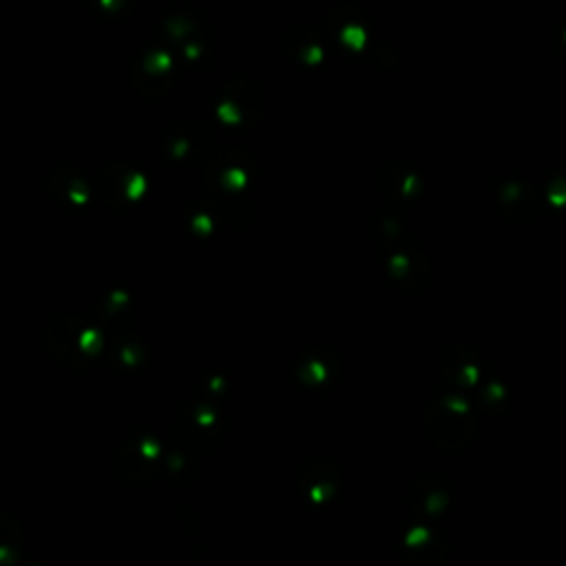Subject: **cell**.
<instances>
[{
	"mask_svg": "<svg viewBox=\"0 0 566 566\" xmlns=\"http://www.w3.org/2000/svg\"><path fill=\"white\" fill-rule=\"evenodd\" d=\"M23 528L12 515H0V566H10L21 548Z\"/></svg>",
	"mask_w": 566,
	"mask_h": 566,
	"instance_id": "cell-1",
	"label": "cell"
}]
</instances>
